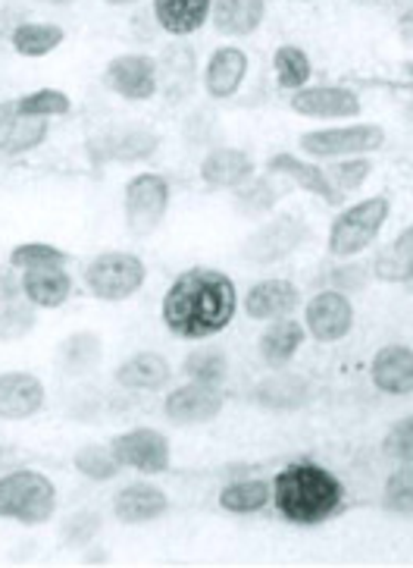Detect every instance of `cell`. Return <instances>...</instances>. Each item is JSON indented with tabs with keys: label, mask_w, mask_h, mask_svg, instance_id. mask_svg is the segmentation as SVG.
I'll use <instances>...</instances> for the list:
<instances>
[{
	"label": "cell",
	"mask_w": 413,
	"mask_h": 568,
	"mask_svg": "<svg viewBox=\"0 0 413 568\" xmlns=\"http://www.w3.org/2000/svg\"><path fill=\"white\" fill-rule=\"evenodd\" d=\"M44 405V386L35 374L10 371L0 374V418L3 422H25L41 412Z\"/></svg>",
	"instance_id": "5bb4252c"
},
{
	"label": "cell",
	"mask_w": 413,
	"mask_h": 568,
	"mask_svg": "<svg viewBox=\"0 0 413 568\" xmlns=\"http://www.w3.org/2000/svg\"><path fill=\"white\" fill-rule=\"evenodd\" d=\"M301 151L320 161H342V158H363L370 151L385 145V132L376 123H360V126L320 129L301 135Z\"/></svg>",
	"instance_id": "8992f818"
},
{
	"label": "cell",
	"mask_w": 413,
	"mask_h": 568,
	"mask_svg": "<svg viewBox=\"0 0 413 568\" xmlns=\"http://www.w3.org/2000/svg\"><path fill=\"white\" fill-rule=\"evenodd\" d=\"M22 293L38 308H60L70 298L72 280L63 271V264H54V267H29V271H22Z\"/></svg>",
	"instance_id": "603a6c76"
},
{
	"label": "cell",
	"mask_w": 413,
	"mask_h": 568,
	"mask_svg": "<svg viewBox=\"0 0 413 568\" xmlns=\"http://www.w3.org/2000/svg\"><path fill=\"white\" fill-rule=\"evenodd\" d=\"M200 180L214 189H238L254 180V161L238 148H216L200 161Z\"/></svg>",
	"instance_id": "ffe728a7"
},
{
	"label": "cell",
	"mask_w": 413,
	"mask_h": 568,
	"mask_svg": "<svg viewBox=\"0 0 413 568\" xmlns=\"http://www.w3.org/2000/svg\"><path fill=\"white\" fill-rule=\"evenodd\" d=\"M72 465L91 480H110V477L120 475V468H123L110 446H82L72 458Z\"/></svg>",
	"instance_id": "8d00e7d4"
},
{
	"label": "cell",
	"mask_w": 413,
	"mask_h": 568,
	"mask_svg": "<svg viewBox=\"0 0 413 568\" xmlns=\"http://www.w3.org/2000/svg\"><path fill=\"white\" fill-rule=\"evenodd\" d=\"M304 327L317 343H339L354 327V305L339 290H323L307 302Z\"/></svg>",
	"instance_id": "9c48e42d"
},
{
	"label": "cell",
	"mask_w": 413,
	"mask_h": 568,
	"mask_svg": "<svg viewBox=\"0 0 413 568\" xmlns=\"http://www.w3.org/2000/svg\"><path fill=\"white\" fill-rule=\"evenodd\" d=\"M342 503V480L317 462H291L272 480V506L291 525H323Z\"/></svg>",
	"instance_id": "7a4b0ae2"
},
{
	"label": "cell",
	"mask_w": 413,
	"mask_h": 568,
	"mask_svg": "<svg viewBox=\"0 0 413 568\" xmlns=\"http://www.w3.org/2000/svg\"><path fill=\"white\" fill-rule=\"evenodd\" d=\"M169 509V499L163 494L161 487L154 484H128L123 487L116 499H113V515L123 521V525H147V521H157L163 513Z\"/></svg>",
	"instance_id": "d6986e66"
},
{
	"label": "cell",
	"mask_w": 413,
	"mask_h": 568,
	"mask_svg": "<svg viewBox=\"0 0 413 568\" xmlns=\"http://www.w3.org/2000/svg\"><path fill=\"white\" fill-rule=\"evenodd\" d=\"M370 283V271L363 264H344V267H335L329 274V290H339V293H360L363 286Z\"/></svg>",
	"instance_id": "ee69618b"
},
{
	"label": "cell",
	"mask_w": 413,
	"mask_h": 568,
	"mask_svg": "<svg viewBox=\"0 0 413 568\" xmlns=\"http://www.w3.org/2000/svg\"><path fill=\"white\" fill-rule=\"evenodd\" d=\"M97 534H101V515L75 513L63 521V540L70 547H89Z\"/></svg>",
	"instance_id": "7bdbcfd3"
},
{
	"label": "cell",
	"mask_w": 413,
	"mask_h": 568,
	"mask_svg": "<svg viewBox=\"0 0 413 568\" xmlns=\"http://www.w3.org/2000/svg\"><path fill=\"white\" fill-rule=\"evenodd\" d=\"M104 85L126 101H147L157 94V63L144 54H123L110 60Z\"/></svg>",
	"instance_id": "8fae6325"
},
{
	"label": "cell",
	"mask_w": 413,
	"mask_h": 568,
	"mask_svg": "<svg viewBox=\"0 0 413 568\" xmlns=\"http://www.w3.org/2000/svg\"><path fill=\"white\" fill-rule=\"evenodd\" d=\"M326 173H329V180L339 192H354L373 173V161L366 154L363 158H342V161H332V166Z\"/></svg>",
	"instance_id": "74e56055"
},
{
	"label": "cell",
	"mask_w": 413,
	"mask_h": 568,
	"mask_svg": "<svg viewBox=\"0 0 413 568\" xmlns=\"http://www.w3.org/2000/svg\"><path fill=\"white\" fill-rule=\"evenodd\" d=\"M44 3H54V7H70L75 0H44Z\"/></svg>",
	"instance_id": "bcb514c9"
},
{
	"label": "cell",
	"mask_w": 413,
	"mask_h": 568,
	"mask_svg": "<svg viewBox=\"0 0 413 568\" xmlns=\"http://www.w3.org/2000/svg\"><path fill=\"white\" fill-rule=\"evenodd\" d=\"M382 506L395 515H413V462H401L385 487H382Z\"/></svg>",
	"instance_id": "e575fe53"
},
{
	"label": "cell",
	"mask_w": 413,
	"mask_h": 568,
	"mask_svg": "<svg viewBox=\"0 0 413 568\" xmlns=\"http://www.w3.org/2000/svg\"><path fill=\"white\" fill-rule=\"evenodd\" d=\"M279 202V192H276V185H272L270 176H264V180H251V183L238 185L235 189V207L245 214V217H264L267 211H272Z\"/></svg>",
	"instance_id": "d6a6232c"
},
{
	"label": "cell",
	"mask_w": 413,
	"mask_h": 568,
	"mask_svg": "<svg viewBox=\"0 0 413 568\" xmlns=\"http://www.w3.org/2000/svg\"><path fill=\"white\" fill-rule=\"evenodd\" d=\"M245 75H248V54L238 51V48H219L210 57V63H207L204 89L216 101H226V98H233L241 89Z\"/></svg>",
	"instance_id": "44dd1931"
},
{
	"label": "cell",
	"mask_w": 413,
	"mask_h": 568,
	"mask_svg": "<svg viewBox=\"0 0 413 568\" xmlns=\"http://www.w3.org/2000/svg\"><path fill=\"white\" fill-rule=\"evenodd\" d=\"M169 183L157 173H142L126 185V226L135 236H151L166 217Z\"/></svg>",
	"instance_id": "ba28073f"
},
{
	"label": "cell",
	"mask_w": 413,
	"mask_h": 568,
	"mask_svg": "<svg viewBox=\"0 0 413 568\" xmlns=\"http://www.w3.org/2000/svg\"><path fill=\"white\" fill-rule=\"evenodd\" d=\"M238 295L223 271L195 267L163 295V324L182 339H207L233 324Z\"/></svg>",
	"instance_id": "6da1fadb"
},
{
	"label": "cell",
	"mask_w": 413,
	"mask_h": 568,
	"mask_svg": "<svg viewBox=\"0 0 413 568\" xmlns=\"http://www.w3.org/2000/svg\"><path fill=\"white\" fill-rule=\"evenodd\" d=\"M389 214H392V202L385 195H373L366 202L351 204L329 230V252L335 257L360 255L382 233Z\"/></svg>",
	"instance_id": "277c9868"
},
{
	"label": "cell",
	"mask_w": 413,
	"mask_h": 568,
	"mask_svg": "<svg viewBox=\"0 0 413 568\" xmlns=\"http://www.w3.org/2000/svg\"><path fill=\"white\" fill-rule=\"evenodd\" d=\"M272 67H276V82L282 85V89H291V92H298V89H304L307 79H310V60L301 48H295V44H282L276 57H272Z\"/></svg>",
	"instance_id": "836d02e7"
},
{
	"label": "cell",
	"mask_w": 413,
	"mask_h": 568,
	"mask_svg": "<svg viewBox=\"0 0 413 568\" xmlns=\"http://www.w3.org/2000/svg\"><path fill=\"white\" fill-rule=\"evenodd\" d=\"M70 257L66 252H60L54 245H41V242H29V245H17L10 264L19 271H29V267H54V264H66Z\"/></svg>",
	"instance_id": "60d3db41"
},
{
	"label": "cell",
	"mask_w": 413,
	"mask_h": 568,
	"mask_svg": "<svg viewBox=\"0 0 413 568\" xmlns=\"http://www.w3.org/2000/svg\"><path fill=\"white\" fill-rule=\"evenodd\" d=\"M142 257L128 255V252H104L89 264L85 283L94 298L101 302H123L128 295H135L144 286Z\"/></svg>",
	"instance_id": "5b68a950"
},
{
	"label": "cell",
	"mask_w": 413,
	"mask_h": 568,
	"mask_svg": "<svg viewBox=\"0 0 413 568\" xmlns=\"http://www.w3.org/2000/svg\"><path fill=\"white\" fill-rule=\"evenodd\" d=\"M110 449L120 458L123 468H135L144 475H161L169 468V440L161 430H151V427H135L128 434L113 437Z\"/></svg>",
	"instance_id": "30bf717a"
},
{
	"label": "cell",
	"mask_w": 413,
	"mask_h": 568,
	"mask_svg": "<svg viewBox=\"0 0 413 568\" xmlns=\"http://www.w3.org/2000/svg\"><path fill=\"white\" fill-rule=\"evenodd\" d=\"M185 374L198 384L223 386L229 377V355L219 346H207L185 358Z\"/></svg>",
	"instance_id": "1f68e13d"
},
{
	"label": "cell",
	"mask_w": 413,
	"mask_h": 568,
	"mask_svg": "<svg viewBox=\"0 0 413 568\" xmlns=\"http://www.w3.org/2000/svg\"><path fill=\"white\" fill-rule=\"evenodd\" d=\"M301 305V293L291 280H264L245 295V312L254 321H276L288 317Z\"/></svg>",
	"instance_id": "ac0fdd59"
},
{
	"label": "cell",
	"mask_w": 413,
	"mask_h": 568,
	"mask_svg": "<svg viewBox=\"0 0 413 568\" xmlns=\"http://www.w3.org/2000/svg\"><path fill=\"white\" fill-rule=\"evenodd\" d=\"M161 145V139L147 129H126L123 135L110 139V158L116 161H147Z\"/></svg>",
	"instance_id": "d590c367"
},
{
	"label": "cell",
	"mask_w": 413,
	"mask_h": 568,
	"mask_svg": "<svg viewBox=\"0 0 413 568\" xmlns=\"http://www.w3.org/2000/svg\"><path fill=\"white\" fill-rule=\"evenodd\" d=\"M404 120H407V126L413 129V104H411V108H407V111H404Z\"/></svg>",
	"instance_id": "7dc6e473"
},
{
	"label": "cell",
	"mask_w": 413,
	"mask_h": 568,
	"mask_svg": "<svg viewBox=\"0 0 413 568\" xmlns=\"http://www.w3.org/2000/svg\"><path fill=\"white\" fill-rule=\"evenodd\" d=\"M210 17L223 36H251L267 17V0H214Z\"/></svg>",
	"instance_id": "cb8c5ba5"
},
{
	"label": "cell",
	"mask_w": 413,
	"mask_h": 568,
	"mask_svg": "<svg viewBox=\"0 0 413 568\" xmlns=\"http://www.w3.org/2000/svg\"><path fill=\"white\" fill-rule=\"evenodd\" d=\"M163 412L173 424H182V427H192V424H207L214 422L216 415L223 412V393L219 386L214 384H192L179 386L166 396L163 403Z\"/></svg>",
	"instance_id": "7c38bea8"
},
{
	"label": "cell",
	"mask_w": 413,
	"mask_h": 568,
	"mask_svg": "<svg viewBox=\"0 0 413 568\" xmlns=\"http://www.w3.org/2000/svg\"><path fill=\"white\" fill-rule=\"evenodd\" d=\"M310 236L307 223L295 214H282L276 221L257 226L251 236L241 242V261L248 264H276L291 252H298Z\"/></svg>",
	"instance_id": "52a82bcc"
},
{
	"label": "cell",
	"mask_w": 413,
	"mask_h": 568,
	"mask_svg": "<svg viewBox=\"0 0 413 568\" xmlns=\"http://www.w3.org/2000/svg\"><path fill=\"white\" fill-rule=\"evenodd\" d=\"M48 123L44 116L29 113H0V154H22L44 142Z\"/></svg>",
	"instance_id": "4316f807"
},
{
	"label": "cell",
	"mask_w": 413,
	"mask_h": 568,
	"mask_svg": "<svg viewBox=\"0 0 413 568\" xmlns=\"http://www.w3.org/2000/svg\"><path fill=\"white\" fill-rule=\"evenodd\" d=\"M70 94L56 92V89H41V92L25 94L19 101V113H29V116H63L70 113Z\"/></svg>",
	"instance_id": "ab89813d"
},
{
	"label": "cell",
	"mask_w": 413,
	"mask_h": 568,
	"mask_svg": "<svg viewBox=\"0 0 413 568\" xmlns=\"http://www.w3.org/2000/svg\"><path fill=\"white\" fill-rule=\"evenodd\" d=\"M56 509L54 484L41 471H10L0 477V518L44 525Z\"/></svg>",
	"instance_id": "3957f363"
},
{
	"label": "cell",
	"mask_w": 413,
	"mask_h": 568,
	"mask_svg": "<svg viewBox=\"0 0 413 568\" xmlns=\"http://www.w3.org/2000/svg\"><path fill=\"white\" fill-rule=\"evenodd\" d=\"M313 396V389L307 384V377L301 374H272V377H264L260 384L251 389L254 405L260 408H270V412H298L304 408Z\"/></svg>",
	"instance_id": "2e32d148"
},
{
	"label": "cell",
	"mask_w": 413,
	"mask_h": 568,
	"mask_svg": "<svg viewBox=\"0 0 413 568\" xmlns=\"http://www.w3.org/2000/svg\"><path fill=\"white\" fill-rule=\"evenodd\" d=\"M101 336L97 333H72L70 339H63L60 343V348H56L54 362L56 367L66 374V377H82V374H89V371H94L97 367V362H101Z\"/></svg>",
	"instance_id": "83f0119b"
},
{
	"label": "cell",
	"mask_w": 413,
	"mask_h": 568,
	"mask_svg": "<svg viewBox=\"0 0 413 568\" xmlns=\"http://www.w3.org/2000/svg\"><path fill=\"white\" fill-rule=\"evenodd\" d=\"M376 276L385 283H413V226L376 257Z\"/></svg>",
	"instance_id": "f1b7e54d"
},
{
	"label": "cell",
	"mask_w": 413,
	"mask_h": 568,
	"mask_svg": "<svg viewBox=\"0 0 413 568\" xmlns=\"http://www.w3.org/2000/svg\"><path fill=\"white\" fill-rule=\"evenodd\" d=\"M304 336L307 327L301 321H295V317H276L272 327H267L264 336H260V358L270 367H286L295 358V352L301 348Z\"/></svg>",
	"instance_id": "d4e9b609"
},
{
	"label": "cell",
	"mask_w": 413,
	"mask_h": 568,
	"mask_svg": "<svg viewBox=\"0 0 413 568\" xmlns=\"http://www.w3.org/2000/svg\"><path fill=\"white\" fill-rule=\"evenodd\" d=\"M110 7H128V3H135V0H104Z\"/></svg>",
	"instance_id": "f6af8a7d"
},
{
	"label": "cell",
	"mask_w": 413,
	"mask_h": 568,
	"mask_svg": "<svg viewBox=\"0 0 413 568\" xmlns=\"http://www.w3.org/2000/svg\"><path fill=\"white\" fill-rule=\"evenodd\" d=\"M267 503H272V484L267 480H238V484L223 487V494H219V506L226 513L251 515L260 513Z\"/></svg>",
	"instance_id": "f546056e"
},
{
	"label": "cell",
	"mask_w": 413,
	"mask_h": 568,
	"mask_svg": "<svg viewBox=\"0 0 413 568\" xmlns=\"http://www.w3.org/2000/svg\"><path fill=\"white\" fill-rule=\"evenodd\" d=\"M173 381V367L157 352H138L116 367V384L126 389H142V393H157Z\"/></svg>",
	"instance_id": "7402d4cb"
},
{
	"label": "cell",
	"mask_w": 413,
	"mask_h": 568,
	"mask_svg": "<svg viewBox=\"0 0 413 568\" xmlns=\"http://www.w3.org/2000/svg\"><path fill=\"white\" fill-rule=\"evenodd\" d=\"M404 70H407V75H411V79H413V60H411V63H407V67H404Z\"/></svg>",
	"instance_id": "c3c4849f"
},
{
	"label": "cell",
	"mask_w": 413,
	"mask_h": 568,
	"mask_svg": "<svg viewBox=\"0 0 413 568\" xmlns=\"http://www.w3.org/2000/svg\"><path fill=\"white\" fill-rule=\"evenodd\" d=\"M382 453L395 462H413V415L392 424V430L382 440Z\"/></svg>",
	"instance_id": "b9f144b4"
},
{
	"label": "cell",
	"mask_w": 413,
	"mask_h": 568,
	"mask_svg": "<svg viewBox=\"0 0 413 568\" xmlns=\"http://www.w3.org/2000/svg\"><path fill=\"white\" fill-rule=\"evenodd\" d=\"M373 386L385 396H411L413 393V348L411 346H385L379 348L370 362Z\"/></svg>",
	"instance_id": "9a60e30c"
},
{
	"label": "cell",
	"mask_w": 413,
	"mask_h": 568,
	"mask_svg": "<svg viewBox=\"0 0 413 568\" xmlns=\"http://www.w3.org/2000/svg\"><path fill=\"white\" fill-rule=\"evenodd\" d=\"M291 111L313 120H348L360 116V94L339 85H317V89H298L291 94Z\"/></svg>",
	"instance_id": "4fadbf2b"
},
{
	"label": "cell",
	"mask_w": 413,
	"mask_h": 568,
	"mask_svg": "<svg viewBox=\"0 0 413 568\" xmlns=\"http://www.w3.org/2000/svg\"><path fill=\"white\" fill-rule=\"evenodd\" d=\"M63 44V29L54 22H22L13 32V48L22 57H44Z\"/></svg>",
	"instance_id": "4dcf8cb0"
},
{
	"label": "cell",
	"mask_w": 413,
	"mask_h": 568,
	"mask_svg": "<svg viewBox=\"0 0 413 568\" xmlns=\"http://www.w3.org/2000/svg\"><path fill=\"white\" fill-rule=\"evenodd\" d=\"M35 327V312H32V302H19L10 298L3 308H0V339H19Z\"/></svg>",
	"instance_id": "f35d334b"
},
{
	"label": "cell",
	"mask_w": 413,
	"mask_h": 568,
	"mask_svg": "<svg viewBox=\"0 0 413 568\" xmlns=\"http://www.w3.org/2000/svg\"><path fill=\"white\" fill-rule=\"evenodd\" d=\"M214 0H154V17L169 36H192L207 22Z\"/></svg>",
	"instance_id": "484cf974"
},
{
	"label": "cell",
	"mask_w": 413,
	"mask_h": 568,
	"mask_svg": "<svg viewBox=\"0 0 413 568\" xmlns=\"http://www.w3.org/2000/svg\"><path fill=\"white\" fill-rule=\"evenodd\" d=\"M272 176H286L291 183L298 185V189H304L310 195H317V199H323L326 204H342L344 202V192H339L332 180H329V173L320 170L317 164H307L301 158H295V154H272L270 164H267Z\"/></svg>",
	"instance_id": "e0dca14e"
}]
</instances>
